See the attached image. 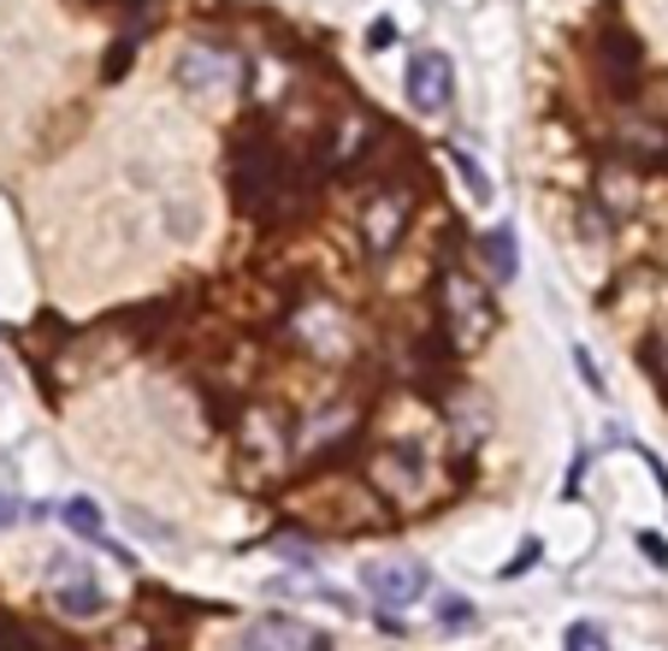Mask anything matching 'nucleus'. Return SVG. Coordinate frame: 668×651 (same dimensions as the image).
I'll return each mask as SVG.
<instances>
[{
    "label": "nucleus",
    "instance_id": "f257e3e1",
    "mask_svg": "<svg viewBox=\"0 0 668 651\" xmlns=\"http://www.w3.org/2000/svg\"><path fill=\"white\" fill-rule=\"evenodd\" d=\"M403 95H408V107L426 113V118L450 113V101H456V65H450V54L426 48V54L408 60V72H403Z\"/></svg>",
    "mask_w": 668,
    "mask_h": 651
},
{
    "label": "nucleus",
    "instance_id": "f03ea898",
    "mask_svg": "<svg viewBox=\"0 0 668 651\" xmlns=\"http://www.w3.org/2000/svg\"><path fill=\"white\" fill-rule=\"evenodd\" d=\"M362 587L373 592V604H379V610H408L415 598H426V562H415V557L367 562V569H362Z\"/></svg>",
    "mask_w": 668,
    "mask_h": 651
},
{
    "label": "nucleus",
    "instance_id": "7ed1b4c3",
    "mask_svg": "<svg viewBox=\"0 0 668 651\" xmlns=\"http://www.w3.org/2000/svg\"><path fill=\"white\" fill-rule=\"evenodd\" d=\"M231 651H332V633H314L296 616H261L237 633Z\"/></svg>",
    "mask_w": 668,
    "mask_h": 651
},
{
    "label": "nucleus",
    "instance_id": "20e7f679",
    "mask_svg": "<svg viewBox=\"0 0 668 651\" xmlns=\"http://www.w3.org/2000/svg\"><path fill=\"white\" fill-rule=\"evenodd\" d=\"M178 83L190 95H213V90H226V83H231V60L213 54V48H184V54H178Z\"/></svg>",
    "mask_w": 668,
    "mask_h": 651
},
{
    "label": "nucleus",
    "instance_id": "39448f33",
    "mask_svg": "<svg viewBox=\"0 0 668 651\" xmlns=\"http://www.w3.org/2000/svg\"><path fill=\"white\" fill-rule=\"evenodd\" d=\"M54 604H60L65 616H95V610H107V592L95 587V575L65 569V562H60V575H54Z\"/></svg>",
    "mask_w": 668,
    "mask_h": 651
},
{
    "label": "nucleus",
    "instance_id": "423d86ee",
    "mask_svg": "<svg viewBox=\"0 0 668 651\" xmlns=\"http://www.w3.org/2000/svg\"><path fill=\"white\" fill-rule=\"evenodd\" d=\"M443 154H450V166H456L461 190H468L473 202H491V196H497V184H491V173H486V166H479V161H473V154L461 148V143H443Z\"/></svg>",
    "mask_w": 668,
    "mask_h": 651
},
{
    "label": "nucleus",
    "instance_id": "0eeeda50",
    "mask_svg": "<svg viewBox=\"0 0 668 651\" xmlns=\"http://www.w3.org/2000/svg\"><path fill=\"white\" fill-rule=\"evenodd\" d=\"M479 261H486L491 267V279H515V237H509L503 226H497L491 237H479Z\"/></svg>",
    "mask_w": 668,
    "mask_h": 651
},
{
    "label": "nucleus",
    "instance_id": "6e6552de",
    "mask_svg": "<svg viewBox=\"0 0 668 651\" xmlns=\"http://www.w3.org/2000/svg\"><path fill=\"white\" fill-rule=\"evenodd\" d=\"M65 527H72V534L77 539H107V516H101V504L95 498H72V504H65Z\"/></svg>",
    "mask_w": 668,
    "mask_h": 651
},
{
    "label": "nucleus",
    "instance_id": "1a4fd4ad",
    "mask_svg": "<svg viewBox=\"0 0 668 651\" xmlns=\"http://www.w3.org/2000/svg\"><path fill=\"white\" fill-rule=\"evenodd\" d=\"M562 651H609V633L597 622H568V633H562Z\"/></svg>",
    "mask_w": 668,
    "mask_h": 651
},
{
    "label": "nucleus",
    "instance_id": "9d476101",
    "mask_svg": "<svg viewBox=\"0 0 668 651\" xmlns=\"http://www.w3.org/2000/svg\"><path fill=\"white\" fill-rule=\"evenodd\" d=\"M479 622V610L468 604V598H443V604H438V628L443 633H468Z\"/></svg>",
    "mask_w": 668,
    "mask_h": 651
},
{
    "label": "nucleus",
    "instance_id": "9b49d317",
    "mask_svg": "<svg viewBox=\"0 0 668 651\" xmlns=\"http://www.w3.org/2000/svg\"><path fill=\"white\" fill-rule=\"evenodd\" d=\"M574 362H580V373H586V385H592V397H604V391H609V385H604V373H597V368H592V355H586V350H574Z\"/></svg>",
    "mask_w": 668,
    "mask_h": 651
},
{
    "label": "nucleus",
    "instance_id": "f8f14e48",
    "mask_svg": "<svg viewBox=\"0 0 668 651\" xmlns=\"http://www.w3.org/2000/svg\"><path fill=\"white\" fill-rule=\"evenodd\" d=\"M0 651H42L30 633H19V628H0Z\"/></svg>",
    "mask_w": 668,
    "mask_h": 651
},
{
    "label": "nucleus",
    "instance_id": "ddd939ff",
    "mask_svg": "<svg viewBox=\"0 0 668 651\" xmlns=\"http://www.w3.org/2000/svg\"><path fill=\"white\" fill-rule=\"evenodd\" d=\"M639 551H645L650 562H657V569H668V545H662L657 534H639Z\"/></svg>",
    "mask_w": 668,
    "mask_h": 651
},
{
    "label": "nucleus",
    "instance_id": "4468645a",
    "mask_svg": "<svg viewBox=\"0 0 668 651\" xmlns=\"http://www.w3.org/2000/svg\"><path fill=\"white\" fill-rule=\"evenodd\" d=\"M12 521H19V498H12L7 486H0V527H12Z\"/></svg>",
    "mask_w": 668,
    "mask_h": 651
},
{
    "label": "nucleus",
    "instance_id": "2eb2a0df",
    "mask_svg": "<svg viewBox=\"0 0 668 651\" xmlns=\"http://www.w3.org/2000/svg\"><path fill=\"white\" fill-rule=\"evenodd\" d=\"M390 37H397V24H390V19H379V24H373V30H367V48H385Z\"/></svg>",
    "mask_w": 668,
    "mask_h": 651
},
{
    "label": "nucleus",
    "instance_id": "dca6fc26",
    "mask_svg": "<svg viewBox=\"0 0 668 651\" xmlns=\"http://www.w3.org/2000/svg\"><path fill=\"white\" fill-rule=\"evenodd\" d=\"M533 562H539V545H526V551H521L515 562H509V569H503V575H509V580H515L521 569H533Z\"/></svg>",
    "mask_w": 668,
    "mask_h": 651
}]
</instances>
